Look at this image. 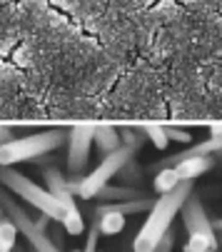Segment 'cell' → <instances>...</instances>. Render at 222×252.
<instances>
[{"instance_id": "19", "label": "cell", "mask_w": 222, "mask_h": 252, "mask_svg": "<svg viewBox=\"0 0 222 252\" xmlns=\"http://www.w3.org/2000/svg\"><path fill=\"white\" fill-rule=\"evenodd\" d=\"M165 132H167V140L182 142V145H188V142H190V132H185V130H177V127H165Z\"/></svg>"}, {"instance_id": "22", "label": "cell", "mask_w": 222, "mask_h": 252, "mask_svg": "<svg viewBox=\"0 0 222 252\" xmlns=\"http://www.w3.org/2000/svg\"><path fill=\"white\" fill-rule=\"evenodd\" d=\"M210 135H212V137H222V123L212 125V127H210Z\"/></svg>"}, {"instance_id": "3", "label": "cell", "mask_w": 222, "mask_h": 252, "mask_svg": "<svg viewBox=\"0 0 222 252\" xmlns=\"http://www.w3.org/2000/svg\"><path fill=\"white\" fill-rule=\"evenodd\" d=\"M63 140H65V130H45V132H35L28 137H15L10 142H3L0 145V165L10 167L15 162L35 160L60 148Z\"/></svg>"}, {"instance_id": "14", "label": "cell", "mask_w": 222, "mask_h": 252, "mask_svg": "<svg viewBox=\"0 0 222 252\" xmlns=\"http://www.w3.org/2000/svg\"><path fill=\"white\" fill-rule=\"evenodd\" d=\"M220 250V242L217 237H210V235H188V242H185L182 252H215Z\"/></svg>"}, {"instance_id": "27", "label": "cell", "mask_w": 222, "mask_h": 252, "mask_svg": "<svg viewBox=\"0 0 222 252\" xmlns=\"http://www.w3.org/2000/svg\"><path fill=\"white\" fill-rule=\"evenodd\" d=\"M32 252H35V250H32Z\"/></svg>"}, {"instance_id": "5", "label": "cell", "mask_w": 222, "mask_h": 252, "mask_svg": "<svg viewBox=\"0 0 222 252\" xmlns=\"http://www.w3.org/2000/svg\"><path fill=\"white\" fill-rule=\"evenodd\" d=\"M132 153H135L132 148L123 145V148H118V150H113V153L102 155V162H100L93 172H88V175L80 180V185H78L75 195L83 197V200H95L97 192L125 167V162L132 160Z\"/></svg>"}, {"instance_id": "13", "label": "cell", "mask_w": 222, "mask_h": 252, "mask_svg": "<svg viewBox=\"0 0 222 252\" xmlns=\"http://www.w3.org/2000/svg\"><path fill=\"white\" fill-rule=\"evenodd\" d=\"M180 183H182V180H180V175H177L175 167H162V170L155 175V192H158V195L172 192Z\"/></svg>"}, {"instance_id": "8", "label": "cell", "mask_w": 222, "mask_h": 252, "mask_svg": "<svg viewBox=\"0 0 222 252\" xmlns=\"http://www.w3.org/2000/svg\"><path fill=\"white\" fill-rule=\"evenodd\" d=\"M182 225L185 230H188V235H210V237H217L215 227H212V220L207 218V212H205V205L202 200L192 192L188 197V202L182 205Z\"/></svg>"}, {"instance_id": "28", "label": "cell", "mask_w": 222, "mask_h": 252, "mask_svg": "<svg viewBox=\"0 0 222 252\" xmlns=\"http://www.w3.org/2000/svg\"><path fill=\"white\" fill-rule=\"evenodd\" d=\"M215 252H217V250H215Z\"/></svg>"}, {"instance_id": "18", "label": "cell", "mask_w": 222, "mask_h": 252, "mask_svg": "<svg viewBox=\"0 0 222 252\" xmlns=\"http://www.w3.org/2000/svg\"><path fill=\"white\" fill-rule=\"evenodd\" d=\"M172 242H175V232H172V230H167V232L160 237V242L155 245V250H153V252H172Z\"/></svg>"}, {"instance_id": "25", "label": "cell", "mask_w": 222, "mask_h": 252, "mask_svg": "<svg viewBox=\"0 0 222 252\" xmlns=\"http://www.w3.org/2000/svg\"><path fill=\"white\" fill-rule=\"evenodd\" d=\"M0 220H3V207H0Z\"/></svg>"}, {"instance_id": "24", "label": "cell", "mask_w": 222, "mask_h": 252, "mask_svg": "<svg viewBox=\"0 0 222 252\" xmlns=\"http://www.w3.org/2000/svg\"><path fill=\"white\" fill-rule=\"evenodd\" d=\"M217 232V242H220V250H222V230H215Z\"/></svg>"}, {"instance_id": "1", "label": "cell", "mask_w": 222, "mask_h": 252, "mask_svg": "<svg viewBox=\"0 0 222 252\" xmlns=\"http://www.w3.org/2000/svg\"><path fill=\"white\" fill-rule=\"evenodd\" d=\"M192 188H195L192 180H182L172 192H165V195H160L155 200L145 225L137 230V235L132 240V252H153L155 250L160 237L172 227L175 215L182 210V205L188 202V197L192 195Z\"/></svg>"}, {"instance_id": "16", "label": "cell", "mask_w": 222, "mask_h": 252, "mask_svg": "<svg viewBox=\"0 0 222 252\" xmlns=\"http://www.w3.org/2000/svg\"><path fill=\"white\" fill-rule=\"evenodd\" d=\"M18 240V227L13 220H0V252H13Z\"/></svg>"}, {"instance_id": "10", "label": "cell", "mask_w": 222, "mask_h": 252, "mask_svg": "<svg viewBox=\"0 0 222 252\" xmlns=\"http://www.w3.org/2000/svg\"><path fill=\"white\" fill-rule=\"evenodd\" d=\"M212 167H215V162H212L210 155H195V158H188V160H182V162L175 165L180 180H195V177L205 175Z\"/></svg>"}, {"instance_id": "23", "label": "cell", "mask_w": 222, "mask_h": 252, "mask_svg": "<svg viewBox=\"0 0 222 252\" xmlns=\"http://www.w3.org/2000/svg\"><path fill=\"white\" fill-rule=\"evenodd\" d=\"M212 227H215V230H222V218H220V220H212Z\"/></svg>"}, {"instance_id": "15", "label": "cell", "mask_w": 222, "mask_h": 252, "mask_svg": "<svg viewBox=\"0 0 222 252\" xmlns=\"http://www.w3.org/2000/svg\"><path fill=\"white\" fill-rule=\"evenodd\" d=\"M13 0H0V45L13 40Z\"/></svg>"}, {"instance_id": "21", "label": "cell", "mask_w": 222, "mask_h": 252, "mask_svg": "<svg viewBox=\"0 0 222 252\" xmlns=\"http://www.w3.org/2000/svg\"><path fill=\"white\" fill-rule=\"evenodd\" d=\"M13 137H10V130L8 127H0V145H3V142H10Z\"/></svg>"}, {"instance_id": "2", "label": "cell", "mask_w": 222, "mask_h": 252, "mask_svg": "<svg viewBox=\"0 0 222 252\" xmlns=\"http://www.w3.org/2000/svg\"><path fill=\"white\" fill-rule=\"evenodd\" d=\"M0 185H3L8 192L23 197L30 207H35L38 212L48 215L50 220H55V222H63L65 220V207L53 197V192L48 188H40L38 183H32V180L25 177L23 172L0 165Z\"/></svg>"}, {"instance_id": "11", "label": "cell", "mask_w": 222, "mask_h": 252, "mask_svg": "<svg viewBox=\"0 0 222 252\" xmlns=\"http://www.w3.org/2000/svg\"><path fill=\"white\" fill-rule=\"evenodd\" d=\"M137 197H145L140 195L132 185H105L95 200H105V202H125V200H137Z\"/></svg>"}, {"instance_id": "9", "label": "cell", "mask_w": 222, "mask_h": 252, "mask_svg": "<svg viewBox=\"0 0 222 252\" xmlns=\"http://www.w3.org/2000/svg\"><path fill=\"white\" fill-rule=\"evenodd\" d=\"M93 222H97L100 235H118L125 230V215L118 210H110L105 202V205H97L93 210Z\"/></svg>"}, {"instance_id": "12", "label": "cell", "mask_w": 222, "mask_h": 252, "mask_svg": "<svg viewBox=\"0 0 222 252\" xmlns=\"http://www.w3.org/2000/svg\"><path fill=\"white\" fill-rule=\"evenodd\" d=\"M95 145L102 150V155L123 148L120 145V132L110 125H95Z\"/></svg>"}, {"instance_id": "7", "label": "cell", "mask_w": 222, "mask_h": 252, "mask_svg": "<svg viewBox=\"0 0 222 252\" xmlns=\"http://www.w3.org/2000/svg\"><path fill=\"white\" fill-rule=\"evenodd\" d=\"M95 142V125H75L67 135V170L80 175L90 160V148Z\"/></svg>"}, {"instance_id": "26", "label": "cell", "mask_w": 222, "mask_h": 252, "mask_svg": "<svg viewBox=\"0 0 222 252\" xmlns=\"http://www.w3.org/2000/svg\"><path fill=\"white\" fill-rule=\"evenodd\" d=\"M72 252H83V250H72Z\"/></svg>"}, {"instance_id": "17", "label": "cell", "mask_w": 222, "mask_h": 252, "mask_svg": "<svg viewBox=\"0 0 222 252\" xmlns=\"http://www.w3.org/2000/svg\"><path fill=\"white\" fill-rule=\"evenodd\" d=\"M142 132L153 140V145H155L158 150H165V148H167V132H165V127L147 125V127H142Z\"/></svg>"}, {"instance_id": "20", "label": "cell", "mask_w": 222, "mask_h": 252, "mask_svg": "<svg viewBox=\"0 0 222 252\" xmlns=\"http://www.w3.org/2000/svg\"><path fill=\"white\" fill-rule=\"evenodd\" d=\"M120 140L125 142L127 148H132V150H137V132L135 130H125L123 135H120Z\"/></svg>"}, {"instance_id": "4", "label": "cell", "mask_w": 222, "mask_h": 252, "mask_svg": "<svg viewBox=\"0 0 222 252\" xmlns=\"http://www.w3.org/2000/svg\"><path fill=\"white\" fill-rule=\"evenodd\" d=\"M0 207H3V212L8 215V220L15 222L18 232H23V237L28 240V245L35 250V252H63L53 240L50 235L45 232V227L38 222V220H32L30 215L8 195V190L0 185Z\"/></svg>"}, {"instance_id": "6", "label": "cell", "mask_w": 222, "mask_h": 252, "mask_svg": "<svg viewBox=\"0 0 222 252\" xmlns=\"http://www.w3.org/2000/svg\"><path fill=\"white\" fill-rule=\"evenodd\" d=\"M45 188L53 192V197L65 207V220L60 222L65 227L67 235H80L85 230V222H83V215L75 205V195H72V190L67 188V180L65 175L58 170V167H48L45 170Z\"/></svg>"}]
</instances>
